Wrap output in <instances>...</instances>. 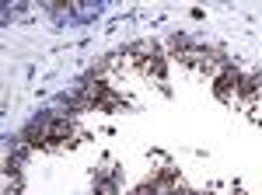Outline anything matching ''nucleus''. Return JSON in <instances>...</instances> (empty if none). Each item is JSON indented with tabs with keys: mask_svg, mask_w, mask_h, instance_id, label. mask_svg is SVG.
Listing matches in <instances>:
<instances>
[{
	"mask_svg": "<svg viewBox=\"0 0 262 195\" xmlns=\"http://www.w3.org/2000/svg\"><path fill=\"white\" fill-rule=\"evenodd\" d=\"M137 70H140V74H147V77H154V80H164V56L158 53V49H154V53L143 59Z\"/></svg>",
	"mask_w": 262,
	"mask_h": 195,
	"instance_id": "nucleus-3",
	"label": "nucleus"
},
{
	"mask_svg": "<svg viewBox=\"0 0 262 195\" xmlns=\"http://www.w3.org/2000/svg\"><path fill=\"white\" fill-rule=\"evenodd\" d=\"M182 63H189L192 70L210 74V77H221L224 70L231 66V59L224 56V53H217V49H203V45H192V49L182 56Z\"/></svg>",
	"mask_w": 262,
	"mask_h": 195,
	"instance_id": "nucleus-1",
	"label": "nucleus"
},
{
	"mask_svg": "<svg viewBox=\"0 0 262 195\" xmlns=\"http://www.w3.org/2000/svg\"><path fill=\"white\" fill-rule=\"evenodd\" d=\"M242 87H245V74L238 66H227L221 77H213V94L224 105H242Z\"/></svg>",
	"mask_w": 262,
	"mask_h": 195,
	"instance_id": "nucleus-2",
	"label": "nucleus"
}]
</instances>
